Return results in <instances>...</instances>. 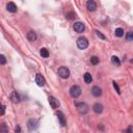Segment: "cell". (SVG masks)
<instances>
[{"label":"cell","mask_w":133,"mask_h":133,"mask_svg":"<svg viewBox=\"0 0 133 133\" xmlns=\"http://www.w3.org/2000/svg\"><path fill=\"white\" fill-rule=\"evenodd\" d=\"M16 133H21V128H20V126H17V127H16Z\"/></svg>","instance_id":"cell-29"},{"label":"cell","mask_w":133,"mask_h":133,"mask_svg":"<svg viewBox=\"0 0 133 133\" xmlns=\"http://www.w3.org/2000/svg\"><path fill=\"white\" fill-rule=\"evenodd\" d=\"M58 75H59L61 78L67 79V78H69V76H70V70H69L67 67H60V68L58 69Z\"/></svg>","instance_id":"cell-4"},{"label":"cell","mask_w":133,"mask_h":133,"mask_svg":"<svg viewBox=\"0 0 133 133\" xmlns=\"http://www.w3.org/2000/svg\"><path fill=\"white\" fill-rule=\"evenodd\" d=\"M126 40L127 41H133V32L132 31H129L126 34Z\"/></svg>","instance_id":"cell-22"},{"label":"cell","mask_w":133,"mask_h":133,"mask_svg":"<svg viewBox=\"0 0 133 133\" xmlns=\"http://www.w3.org/2000/svg\"><path fill=\"white\" fill-rule=\"evenodd\" d=\"M67 17H68V19L71 20V19H73V18L75 17V14H74V13H69V14L67 15Z\"/></svg>","instance_id":"cell-27"},{"label":"cell","mask_w":133,"mask_h":133,"mask_svg":"<svg viewBox=\"0 0 133 133\" xmlns=\"http://www.w3.org/2000/svg\"><path fill=\"white\" fill-rule=\"evenodd\" d=\"M76 107H77V110H78V112L80 113V114H85V113H87L88 112V105L86 104V103H83V102H81V103H77L76 104Z\"/></svg>","instance_id":"cell-1"},{"label":"cell","mask_w":133,"mask_h":133,"mask_svg":"<svg viewBox=\"0 0 133 133\" xmlns=\"http://www.w3.org/2000/svg\"><path fill=\"white\" fill-rule=\"evenodd\" d=\"M91 63H92V65H98L99 64V58L97 57V56H92L91 57Z\"/></svg>","instance_id":"cell-21"},{"label":"cell","mask_w":133,"mask_h":133,"mask_svg":"<svg viewBox=\"0 0 133 133\" xmlns=\"http://www.w3.org/2000/svg\"><path fill=\"white\" fill-rule=\"evenodd\" d=\"M6 10L8 12H11V13H16L18 8H17V5L14 2H8L7 5H6Z\"/></svg>","instance_id":"cell-12"},{"label":"cell","mask_w":133,"mask_h":133,"mask_svg":"<svg viewBox=\"0 0 133 133\" xmlns=\"http://www.w3.org/2000/svg\"><path fill=\"white\" fill-rule=\"evenodd\" d=\"M73 27H74V30H75L76 32L81 33V32H83L84 29H85V25H84L82 22H76V23L74 24Z\"/></svg>","instance_id":"cell-6"},{"label":"cell","mask_w":133,"mask_h":133,"mask_svg":"<svg viewBox=\"0 0 133 133\" xmlns=\"http://www.w3.org/2000/svg\"><path fill=\"white\" fill-rule=\"evenodd\" d=\"M0 64L1 65H5L6 64V59L4 55H0Z\"/></svg>","instance_id":"cell-23"},{"label":"cell","mask_w":133,"mask_h":133,"mask_svg":"<svg viewBox=\"0 0 133 133\" xmlns=\"http://www.w3.org/2000/svg\"><path fill=\"white\" fill-rule=\"evenodd\" d=\"M11 100L14 102V103H19L20 102V97L18 95L17 92H13L12 95H11Z\"/></svg>","instance_id":"cell-14"},{"label":"cell","mask_w":133,"mask_h":133,"mask_svg":"<svg viewBox=\"0 0 133 133\" xmlns=\"http://www.w3.org/2000/svg\"><path fill=\"white\" fill-rule=\"evenodd\" d=\"M112 84H113V87H114V90L117 91V93H118V94H121V91H120V87H119V85H118V84H117L114 81L112 82Z\"/></svg>","instance_id":"cell-25"},{"label":"cell","mask_w":133,"mask_h":133,"mask_svg":"<svg viewBox=\"0 0 133 133\" xmlns=\"http://www.w3.org/2000/svg\"><path fill=\"white\" fill-rule=\"evenodd\" d=\"M36 83H37L39 86H44V85L46 84L45 78H44L41 74H37V75H36Z\"/></svg>","instance_id":"cell-8"},{"label":"cell","mask_w":133,"mask_h":133,"mask_svg":"<svg viewBox=\"0 0 133 133\" xmlns=\"http://www.w3.org/2000/svg\"><path fill=\"white\" fill-rule=\"evenodd\" d=\"M111 63H112L114 66H120V65H121V60H120V58L117 57V56H112V57H111Z\"/></svg>","instance_id":"cell-19"},{"label":"cell","mask_w":133,"mask_h":133,"mask_svg":"<svg viewBox=\"0 0 133 133\" xmlns=\"http://www.w3.org/2000/svg\"><path fill=\"white\" fill-rule=\"evenodd\" d=\"M27 127H28V130H29V131L36 130V129L39 127V122H38V120H36V119H30V120L28 121V123H27Z\"/></svg>","instance_id":"cell-5"},{"label":"cell","mask_w":133,"mask_h":133,"mask_svg":"<svg viewBox=\"0 0 133 133\" xmlns=\"http://www.w3.org/2000/svg\"><path fill=\"white\" fill-rule=\"evenodd\" d=\"M114 33H116L117 37L121 38V37H123V34H124V30H123L122 28H117L116 31H114Z\"/></svg>","instance_id":"cell-20"},{"label":"cell","mask_w":133,"mask_h":133,"mask_svg":"<svg viewBox=\"0 0 133 133\" xmlns=\"http://www.w3.org/2000/svg\"><path fill=\"white\" fill-rule=\"evenodd\" d=\"M27 39L30 41V42H34L37 40V33L34 31H29L27 33Z\"/></svg>","instance_id":"cell-15"},{"label":"cell","mask_w":133,"mask_h":133,"mask_svg":"<svg viewBox=\"0 0 133 133\" xmlns=\"http://www.w3.org/2000/svg\"><path fill=\"white\" fill-rule=\"evenodd\" d=\"M86 7H87V10L90 12H95L96 8H97V4H96L95 1H92V0H90V1H87V3H86Z\"/></svg>","instance_id":"cell-11"},{"label":"cell","mask_w":133,"mask_h":133,"mask_svg":"<svg viewBox=\"0 0 133 133\" xmlns=\"http://www.w3.org/2000/svg\"><path fill=\"white\" fill-rule=\"evenodd\" d=\"M83 78H84V81H85V83H87V84L92 83V81H93V77H92V75H91L90 73H85Z\"/></svg>","instance_id":"cell-16"},{"label":"cell","mask_w":133,"mask_h":133,"mask_svg":"<svg viewBox=\"0 0 133 133\" xmlns=\"http://www.w3.org/2000/svg\"><path fill=\"white\" fill-rule=\"evenodd\" d=\"M0 133H8V128L4 123L0 125Z\"/></svg>","instance_id":"cell-17"},{"label":"cell","mask_w":133,"mask_h":133,"mask_svg":"<svg viewBox=\"0 0 133 133\" xmlns=\"http://www.w3.org/2000/svg\"><path fill=\"white\" fill-rule=\"evenodd\" d=\"M70 95H71V97H73V98H78L79 96L81 95V88H80V86H78V85H72L71 88H70Z\"/></svg>","instance_id":"cell-3"},{"label":"cell","mask_w":133,"mask_h":133,"mask_svg":"<svg viewBox=\"0 0 133 133\" xmlns=\"http://www.w3.org/2000/svg\"><path fill=\"white\" fill-rule=\"evenodd\" d=\"M92 94L95 96V97H100L102 95V90L99 87V86H94L92 88Z\"/></svg>","instance_id":"cell-13"},{"label":"cell","mask_w":133,"mask_h":133,"mask_svg":"<svg viewBox=\"0 0 133 133\" xmlns=\"http://www.w3.org/2000/svg\"><path fill=\"white\" fill-rule=\"evenodd\" d=\"M93 110H94L96 113H98V114L102 113V111H103V105L100 104V103H96V104L93 106Z\"/></svg>","instance_id":"cell-10"},{"label":"cell","mask_w":133,"mask_h":133,"mask_svg":"<svg viewBox=\"0 0 133 133\" xmlns=\"http://www.w3.org/2000/svg\"><path fill=\"white\" fill-rule=\"evenodd\" d=\"M56 116H57V118H58V120H59L60 125H61L63 127H65V126H66V124H67V122H66V118H65V114H64L61 111H57V112H56Z\"/></svg>","instance_id":"cell-9"},{"label":"cell","mask_w":133,"mask_h":133,"mask_svg":"<svg viewBox=\"0 0 133 133\" xmlns=\"http://www.w3.org/2000/svg\"><path fill=\"white\" fill-rule=\"evenodd\" d=\"M124 133H133V127L130 125V126H129V127L124 131Z\"/></svg>","instance_id":"cell-24"},{"label":"cell","mask_w":133,"mask_h":133,"mask_svg":"<svg viewBox=\"0 0 133 133\" xmlns=\"http://www.w3.org/2000/svg\"><path fill=\"white\" fill-rule=\"evenodd\" d=\"M4 111H5V105H1V113H0V114H1V116H3L4 114Z\"/></svg>","instance_id":"cell-28"},{"label":"cell","mask_w":133,"mask_h":133,"mask_svg":"<svg viewBox=\"0 0 133 133\" xmlns=\"http://www.w3.org/2000/svg\"><path fill=\"white\" fill-rule=\"evenodd\" d=\"M48 101H49L50 106H51L53 109H56V108L59 107V102H58V100H57L56 98H54V97H49V98H48Z\"/></svg>","instance_id":"cell-7"},{"label":"cell","mask_w":133,"mask_h":133,"mask_svg":"<svg viewBox=\"0 0 133 133\" xmlns=\"http://www.w3.org/2000/svg\"><path fill=\"white\" fill-rule=\"evenodd\" d=\"M77 46H78L79 49H82V50L86 49L88 47V41H87V39L84 38V37L78 38L77 39Z\"/></svg>","instance_id":"cell-2"},{"label":"cell","mask_w":133,"mask_h":133,"mask_svg":"<svg viewBox=\"0 0 133 133\" xmlns=\"http://www.w3.org/2000/svg\"><path fill=\"white\" fill-rule=\"evenodd\" d=\"M41 55H42L43 57L47 58V57L49 56V51H48L46 48H42V49H41Z\"/></svg>","instance_id":"cell-18"},{"label":"cell","mask_w":133,"mask_h":133,"mask_svg":"<svg viewBox=\"0 0 133 133\" xmlns=\"http://www.w3.org/2000/svg\"><path fill=\"white\" fill-rule=\"evenodd\" d=\"M130 63H132V64H133V58H132V59L130 60Z\"/></svg>","instance_id":"cell-30"},{"label":"cell","mask_w":133,"mask_h":133,"mask_svg":"<svg viewBox=\"0 0 133 133\" xmlns=\"http://www.w3.org/2000/svg\"><path fill=\"white\" fill-rule=\"evenodd\" d=\"M96 33H97V36H98L100 39H102V40H105V37H104V36H103V34H102V33H101L99 30H96Z\"/></svg>","instance_id":"cell-26"}]
</instances>
